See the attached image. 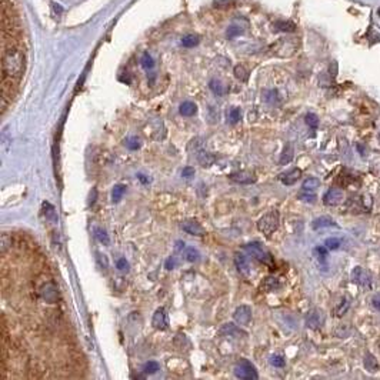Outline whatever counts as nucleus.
Masks as SVG:
<instances>
[{"mask_svg":"<svg viewBox=\"0 0 380 380\" xmlns=\"http://www.w3.org/2000/svg\"><path fill=\"white\" fill-rule=\"evenodd\" d=\"M1 67H3V74H1L3 82L1 83L13 86V82H19L26 67V57L23 50L17 46L3 45Z\"/></svg>","mask_w":380,"mask_h":380,"instance_id":"1","label":"nucleus"},{"mask_svg":"<svg viewBox=\"0 0 380 380\" xmlns=\"http://www.w3.org/2000/svg\"><path fill=\"white\" fill-rule=\"evenodd\" d=\"M279 212L277 210H270L266 215H263L258 220L259 232L265 234L266 237H270L279 227Z\"/></svg>","mask_w":380,"mask_h":380,"instance_id":"2","label":"nucleus"},{"mask_svg":"<svg viewBox=\"0 0 380 380\" xmlns=\"http://www.w3.org/2000/svg\"><path fill=\"white\" fill-rule=\"evenodd\" d=\"M245 250L247 253H250L258 262L266 265V266H269L270 269L274 268V260H273L271 253H270L268 249H265V247L262 246V243H259V242L247 243V245H245Z\"/></svg>","mask_w":380,"mask_h":380,"instance_id":"3","label":"nucleus"},{"mask_svg":"<svg viewBox=\"0 0 380 380\" xmlns=\"http://www.w3.org/2000/svg\"><path fill=\"white\" fill-rule=\"evenodd\" d=\"M234 375H236V378H239V379H245V380H256L259 379V375H258V370L256 368L249 362V360H246V359H242L237 365H236V368H234Z\"/></svg>","mask_w":380,"mask_h":380,"instance_id":"4","label":"nucleus"},{"mask_svg":"<svg viewBox=\"0 0 380 380\" xmlns=\"http://www.w3.org/2000/svg\"><path fill=\"white\" fill-rule=\"evenodd\" d=\"M233 319L237 325L240 326H249L252 323V319H253V315H252V309L247 305H240L234 310L233 313Z\"/></svg>","mask_w":380,"mask_h":380,"instance_id":"5","label":"nucleus"},{"mask_svg":"<svg viewBox=\"0 0 380 380\" xmlns=\"http://www.w3.org/2000/svg\"><path fill=\"white\" fill-rule=\"evenodd\" d=\"M40 296L48 303H56L59 300V290L53 282H46L40 289Z\"/></svg>","mask_w":380,"mask_h":380,"instance_id":"6","label":"nucleus"},{"mask_svg":"<svg viewBox=\"0 0 380 380\" xmlns=\"http://www.w3.org/2000/svg\"><path fill=\"white\" fill-rule=\"evenodd\" d=\"M343 199L344 195L342 189H339V187H331V189H329V190L325 193V196H323V203H325L326 206H337V205H340V203L343 202Z\"/></svg>","mask_w":380,"mask_h":380,"instance_id":"7","label":"nucleus"},{"mask_svg":"<svg viewBox=\"0 0 380 380\" xmlns=\"http://www.w3.org/2000/svg\"><path fill=\"white\" fill-rule=\"evenodd\" d=\"M152 325L158 330H166L169 327V325H167V315H166L164 307L156 309V312L153 313V318H152Z\"/></svg>","mask_w":380,"mask_h":380,"instance_id":"8","label":"nucleus"},{"mask_svg":"<svg viewBox=\"0 0 380 380\" xmlns=\"http://www.w3.org/2000/svg\"><path fill=\"white\" fill-rule=\"evenodd\" d=\"M182 229L187 234H192V236H205L206 234V230L205 227L199 223L195 219H190V220H184L182 221Z\"/></svg>","mask_w":380,"mask_h":380,"instance_id":"9","label":"nucleus"},{"mask_svg":"<svg viewBox=\"0 0 380 380\" xmlns=\"http://www.w3.org/2000/svg\"><path fill=\"white\" fill-rule=\"evenodd\" d=\"M323 323H325V316H323V313H322L320 310L313 309V310H310V312L307 313V327H310V329H320V327L323 326Z\"/></svg>","mask_w":380,"mask_h":380,"instance_id":"10","label":"nucleus"},{"mask_svg":"<svg viewBox=\"0 0 380 380\" xmlns=\"http://www.w3.org/2000/svg\"><path fill=\"white\" fill-rule=\"evenodd\" d=\"M352 280L357 284H360V286H369L372 282V277H370V273L365 269L355 268L352 271Z\"/></svg>","mask_w":380,"mask_h":380,"instance_id":"11","label":"nucleus"},{"mask_svg":"<svg viewBox=\"0 0 380 380\" xmlns=\"http://www.w3.org/2000/svg\"><path fill=\"white\" fill-rule=\"evenodd\" d=\"M229 179L239 184H250L256 182V176H255L253 173L245 172V170L237 173H232V174L229 176Z\"/></svg>","mask_w":380,"mask_h":380,"instance_id":"12","label":"nucleus"},{"mask_svg":"<svg viewBox=\"0 0 380 380\" xmlns=\"http://www.w3.org/2000/svg\"><path fill=\"white\" fill-rule=\"evenodd\" d=\"M219 334L220 336H234V337H237V336H246V331L239 329L234 323H226L219 329Z\"/></svg>","mask_w":380,"mask_h":380,"instance_id":"13","label":"nucleus"},{"mask_svg":"<svg viewBox=\"0 0 380 380\" xmlns=\"http://www.w3.org/2000/svg\"><path fill=\"white\" fill-rule=\"evenodd\" d=\"M300 177H302V170H300V169H292V170H289V172L280 174V180H282V183L286 184V186H292V184L296 183Z\"/></svg>","mask_w":380,"mask_h":380,"instance_id":"14","label":"nucleus"},{"mask_svg":"<svg viewBox=\"0 0 380 380\" xmlns=\"http://www.w3.org/2000/svg\"><path fill=\"white\" fill-rule=\"evenodd\" d=\"M234 265L239 270V273H242L243 276H247L250 273V268H249V262L246 259L245 255L242 253H234Z\"/></svg>","mask_w":380,"mask_h":380,"instance_id":"15","label":"nucleus"},{"mask_svg":"<svg viewBox=\"0 0 380 380\" xmlns=\"http://www.w3.org/2000/svg\"><path fill=\"white\" fill-rule=\"evenodd\" d=\"M331 226H337V223L333 220L329 216H322V217H318L315 220L312 221V227L315 230H319V229H325V227H331Z\"/></svg>","mask_w":380,"mask_h":380,"instance_id":"16","label":"nucleus"},{"mask_svg":"<svg viewBox=\"0 0 380 380\" xmlns=\"http://www.w3.org/2000/svg\"><path fill=\"white\" fill-rule=\"evenodd\" d=\"M279 287H280V282L273 276H268L260 284V290H263V292H274Z\"/></svg>","mask_w":380,"mask_h":380,"instance_id":"17","label":"nucleus"},{"mask_svg":"<svg viewBox=\"0 0 380 380\" xmlns=\"http://www.w3.org/2000/svg\"><path fill=\"white\" fill-rule=\"evenodd\" d=\"M180 114L182 116H186V117H190V116H193V114H196L197 111V106L193 103V102H184L180 105Z\"/></svg>","mask_w":380,"mask_h":380,"instance_id":"18","label":"nucleus"},{"mask_svg":"<svg viewBox=\"0 0 380 380\" xmlns=\"http://www.w3.org/2000/svg\"><path fill=\"white\" fill-rule=\"evenodd\" d=\"M292 159H293V146H292V143H289V145H286L284 149H283L282 156H280L279 163H280V164H287V163L292 162Z\"/></svg>","mask_w":380,"mask_h":380,"instance_id":"19","label":"nucleus"},{"mask_svg":"<svg viewBox=\"0 0 380 380\" xmlns=\"http://www.w3.org/2000/svg\"><path fill=\"white\" fill-rule=\"evenodd\" d=\"M365 368L368 369L370 373L378 372V370H379V362H378V359L373 355H370V353L366 355V357H365Z\"/></svg>","mask_w":380,"mask_h":380,"instance_id":"20","label":"nucleus"},{"mask_svg":"<svg viewBox=\"0 0 380 380\" xmlns=\"http://www.w3.org/2000/svg\"><path fill=\"white\" fill-rule=\"evenodd\" d=\"M197 160H199V163L205 167H209L213 162H215V156H212L209 152H205V150H200L199 153H197Z\"/></svg>","mask_w":380,"mask_h":380,"instance_id":"21","label":"nucleus"},{"mask_svg":"<svg viewBox=\"0 0 380 380\" xmlns=\"http://www.w3.org/2000/svg\"><path fill=\"white\" fill-rule=\"evenodd\" d=\"M210 89H212V92L215 93V95H217V96H223V95H226V92H227V89H226V86L221 83L220 80H212L210 82Z\"/></svg>","mask_w":380,"mask_h":380,"instance_id":"22","label":"nucleus"},{"mask_svg":"<svg viewBox=\"0 0 380 380\" xmlns=\"http://www.w3.org/2000/svg\"><path fill=\"white\" fill-rule=\"evenodd\" d=\"M124 192H126V186L124 184H116L114 187H113V190H111V202L113 203H117V202H120V199L124 195Z\"/></svg>","mask_w":380,"mask_h":380,"instance_id":"23","label":"nucleus"},{"mask_svg":"<svg viewBox=\"0 0 380 380\" xmlns=\"http://www.w3.org/2000/svg\"><path fill=\"white\" fill-rule=\"evenodd\" d=\"M274 29L277 32H283V33H292L296 30V26L292 22H277V23H274Z\"/></svg>","mask_w":380,"mask_h":380,"instance_id":"24","label":"nucleus"},{"mask_svg":"<svg viewBox=\"0 0 380 380\" xmlns=\"http://www.w3.org/2000/svg\"><path fill=\"white\" fill-rule=\"evenodd\" d=\"M319 186H320L319 179H316V177H309V179H306V180L303 182V184H302V189H303V190L315 192Z\"/></svg>","mask_w":380,"mask_h":380,"instance_id":"25","label":"nucleus"},{"mask_svg":"<svg viewBox=\"0 0 380 380\" xmlns=\"http://www.w3.org/2000/svg\"><path fill=\"white\" fill-rule=\"evenodd\" d=\"M299 200H302V202H307V203H315L316 202V195H315V192H310V190H300L299 192Z\"/></svg>","mask_w":380,"mask_h":380,"instance_id":"26","label":"nucleus"},{"mask_svg":"<svg viewBox=\"0 0 380 380\" xmlns=\"http://www.w3.org/2000/svg\"><path fill=\"white\" fill-rule=\"evenodd\" d=\"M199 42H200V39L197 35H186V36L182 39V45H183L184 48H195L199 45Z\"/></svg>","mask_w":380,"mask_h":380,"instance_id":"27","label":"nucleus"},{"mask_svg":"<svg viewBox=\"0 0 380 380\" xmlns=\"http://www.w3.org/2000/svg\"><path fill=\"white\" fill-rule=\"evenodd\" d=\"M184 258L190 263H196L197 260L200 259V253L197 252V249H195V247H187L186 252H184Z\"/></svg>","mask_w":380,"mask_h":380,"instance_id":"28","label":"nucleus"},{"mask_svg":"<svg viewBox=\"0 0 380 380\" xmlns=\"http://www.w3.org/2000/svg\"><path fill=\"white\" fill-rule=\"evenodd\" d=\"M95 236H96V239H98L102 245H109V243H110L109 234L106 233V230L102 229V227H96V229H95Z\"/></svg>","mask_w":380,"mask_h":380,"instance_id":"29","label":"nucleus"},{"mask_svg":"<svg viewBox=\"0 0 380 380\" xmlns=\"http://www.w3.org/2000/svg\"><path fill=\"white\" fill-rule=\"evenodd\" d=\"M242 33H243V27L240 25H237V23H233V25H230L227 27V37H229V39L240 36Z\"/></svg>","mask_w":380,"mask_h":380,"instance_id":"30","label":"nucleus"},{"mask_svg":"<svg viewBox=\"0 0 380 380\" xmlns=\"http://www.w3.org/2000/svg\"><path fill=\"white\" fill-rule=\"evenodd\" d=\"M43 210H45V215H46L48 219H52L53 221H57L56 210H54V208L50 205L49 202H45V203H43Z\"/></svg>","mask_w":380,"mask_h":380,"instance_id":"31","label":"nucleus"},{"mask_svg":"<svg viewBox=\"0 0 380 380\" xmlns=\"http://www.w3.org/2000/svg\"><path fill=\"white\" fill-rule=\"evenodd\" d=\"M234 76H236L239 80L246 82V80H247V77H249V72H247V69H246L245 66L239 64V66H236V67H234Z\"/></svg>","mask_w":380,"mask_h":380,"instance_id":"32","label":"nucleus"},{"mask_svg":"<svg viewBox=\"0 0 380 380\" xmlns=\"http://www.w3.org/2000/svg\"><path fill=\"white\" fill-rule=\"evenodd\" d=\"M305 120H306L307 126H309L310 129H318V127H319V117H318L315 113H307Z\"/></svg>","mask_w":380,"mask_h":380,"instance_id":"33","label":"nucleus"},{"mask_svg":"<svg viewBox=\"0 0 380 380\" xmlns=\"http://www.w3.org/2000/svg\"><path fill=\"white\" fill-rule=\"evenodd\" d=\"M140 63H142V67H143L145 70H152L153 66H155V60H153V57H152L149 53H145V54H143Z\"/></svg>","mask_w":380,"mask_h":380,"instance_id":"34","label":"nucleus"},{"mask_svg":"<svg viewBox=\"0 0 380 380\" xmlns=\"http://www.w3.org/2000/svg\"><path fill=\"white\" fill-rule=\"evenodd\" d=\"M158 370H159V363L155 362V360L147 362V363H145V366H143V372H145L146 375H153V373H156Z\"/></svg>","mask_w":380,"mask_h":380,"instance_id":"35","label":"nucleus"},{"mask_svg":"<svg viewBox=\"0 0 380 380\" xmlns=\"http://www.w3.org/2000/svg\"><path fill=\"white\" fill-rule=\"evenodd\" d=\"M342 245V240L340 239H337V237H329V239H326V242H325V246L329 249V250H336V249H339Z\"/></svg>","mask_w":380,"mask_h":380,"instance_id":"36","label":"nucleus"},{"mask_svg":"<svg viewBox=\"0 0 380 380\" xmlns=\"http://www.w3.org/2000/svg\"><path fill=\"white\" fill-rule=\"evenodd\" d=\"M347 309H349V302H347V299H343V300L339 303V306L336 307L334 313H336V316H337V318H342L344 313L347 312Z\"/></svg>","mask_w":380,"mask_h":380,"instance_id":"37","label":"nucleus"},{"mask_svg":"<svg viewBox=\"0 0 380 380\" xmlns=\"http://www.w3.org/2000/svg\"><path fill=\"white\" fill-rule=\"evenodd\" d=\"M126 146L129 150H137V149H140V142H139V139H136V137H129V139H126Z\"/></svg>","mask_w":380,"mask_h":380,"instance_id":"38","label":"nucleus"},{"mask_svg":"<svg viewBox=\"0 0 380 380\" xmlns=\"http://www.w3.org/2000/svg\"><path fill=\"white\" fill-rule=\"evenodd\" d=\"M270 363H271L274 368H283V366L286 365L284 359H283L282 356H279V355L271 356V357H270Z\"/></svg>","mask_w":380,"mask_h":380,"instance_id":"39","label":"nucleus"},{"mask_svg":"<svg viewBox=\"0 0 380 380\" xmlns=\"http://www.w3.org/2000/svg\"><path fill=\"white\" fill-rule=\"evenodd\" d=\"M240 117H242V111H240V109H237V108H234V109H232L230 110V113H229V119H230V123H237L239 120H240Z\"/></svg>","mask_w":380,"mask_h":380,"instance_id":"40","label":"nucleus"},{"mask_svg":"<svg viewBox=\"0 0 380 380\" xmlns=\"http://www.w3.org/2000/svg\"><path fill=\"white\" fill-rule=\"evenodd\" d=\"M116 268H117V270H120V271H129V262L126 260L124 258H120V259H117V262H116Z\"/></svg>","mask_w":380,"mask_h":380,"instance_id":"41","label":"nucleus"},{"mask_svg":"<svg viewBox=\"0 0 380 380\" xmlns=\"http://www.w3.org/2000/svg\"><path fill=\"white\" fill-rule=\"evenodd\" d=\"M327 247L326 246H318V247H315V250H313V253H315V256H318L320 259H325L327 256Z\"/></svg>","mask_w":380,"mask_h":380,"instance_id":"42","label":"nucleus"},{"mask_svg":"<svg viewBox=\"0 0 380 380\" xmlns=\"http://www.w3.org/2000/svg\"><path fill=\"white\" fill-rule=\"evenodd\" d=\"M193 174H195V169L190 167V166L184 167L182 170V177H184V179H190V177H193Z\"/></svg>","mask_w":380,"mask_h":380,"instance_id":"43","label":"nucleus"},{"mask_svg":"<svg viewBox=\"0 0 380 380\" xmlns=\"http://www.w3.org/2000/svg\"><path fill=\"white\" fill-rule=\"evenodd\" d=\"M174 266H176V260H174V259L170 258V259H167V260H166V269L172 270V269H174Z\"/></svg>","mask_w":380,"mask_h":380,"instance_id":"44","label":"nucleus"},{"mask_svg":"<svg viewBox=\"0 0 380 380\" xmlns=\"http://www.w3.org/2000/svg\"><path fill=\"white\" fill-rule=\"evenodd\" d=\"M372 302H373V306L376 307L378 310H380V293L376 294V296L373 297V300H372Z\"/></svg>","mask_w":380,"mask_h":380,"instance_id":"45","label":"nucleus"},{"mask_svg":"<svg viewBox=\"0 0 380 380\" xmlns=\"http://www.w3.org/2000/svg\"><path fill=\"white\" fill-rule=\"evenodd\" d=\"M137 179H139V180H140L143 184L149 183V177H147L146 174H143V173H139V174H137Z\"/></svg>","mask_w":380,"mask_h":380,"instance_id":"46","label":"nucleus"},{"mask_svg":"<svg viewBox=\"0 0 380 380\" xmlns=\"http://www.w3.org/2000/svg\"><path fill=\"white\" fill-rule=\"evenodd\" d=\"M184 249V242H177L176 243V252H180Z\"/></svg>","mask_w":380,"mask_h":380,"instance_id":"47","label":"nucleus"},{"mask_svg":"<svg viewBox=\"0 0 380 380\" xmlns=\"http://www.w3.org/2000/svg\"><path fill=\"white\" fill-rule=\"evenodd\" d=\"M378 14H379V16H380V7H379V9H378Z\"/></svg>","mask_w":380,"mask_h":380,"instance_id":"48","label":"nucleus"},{"mask_svg":"<svg viewBox=\"0 0 380 380\" xmlns=\"http://www.w3.org/2000/svg\"><path fill=\"white\" fill-rule=\"evenodd\" d=\"M379 140H380V136H379Z\"/></svg>","mask_w":380,"mask_h":380,"instance_id":"49","label":"nucleus"}]
</instances>
